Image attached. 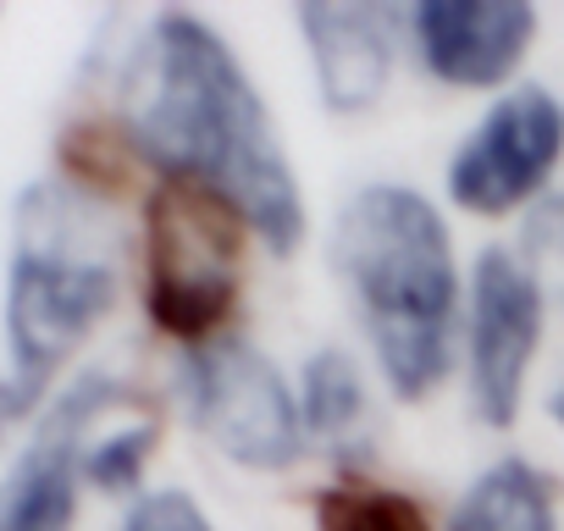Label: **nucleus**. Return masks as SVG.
Segmentation results:
<instances>
[{
	"label": "nucleus",
	"mask_w": 564,
	"mask_h": 531,
	"mask_svg": "<svg viewBox=\"0 0 564 531\" xmlns=\"http://www.w3.org/2000/svg\"><path fill=\"white\" fill-rule=\"evenodd\" d=\"M122 133L161 172L227 199L265 249L289 254L305 232V199L271 128L265 100L216 29L194 12H161L122 78Z\"/></svg>",
	"instance_id": "obj_1"
},
{
	"label": "nucleus",
	"mask_w": 564,
	"mask_h": 531,
	"mask_svg": "<svg viewBox=\"0 0 564 531\" xmlns=\"http://www.w3.org/2000/svg\"><path fill=\"white\" fill-rule=\"evenodd\" d=\"M333 266L399 399H426L454 366L459 272L432 199L404 183H366L333 227Z\"/></svg>",
	"instance_id": "obj_2"
},
{
	"label": "nucleus",
	"mask_w": 564,
	"mask_h": 531,
	"mask_svg": "<svg viewBox=\"0 0 564 531\" xmlns=\"http://www.w3.org/2000/svg\"><path fill=\"white\" fill-rule=\"evenodd\" d=\"M117 300V260L100 210L67 183H34L18 205L7 266V371H0V437L51 404L56 371L106 322Z\"/></svg>",
	"instance_id": "obj_3"
},
{
	"label": "nucleus",
	"mask_w": 564,
	"mask_h": 531,
	"mask_svg": "<svg viewBox=\"0 0 564 531\" xmlns=\"http://www.w3.org/2000/svg\"><path fill=\"white\" fill-rule=\"evenodd\" d=\"M238 254H243V216L194 188L161 183L144 210V272H150V316L161 333L210 344L238 300Z\"/></svg>",
	"instance_id": "obj_4"
},
{
	"label": "nucleus",
	"mask_w": 564,
	"mask_h": 531,
	"mask_svg": "<svg viewBox=\"0 0 564 531\" xmlns=\"http://www.w3.org/2000/svg\"><path fill=\"white\" fill-rule=\"evenodd\" d=\"M183 404L188 421L249 470H282L311 443L300 393L282 382V371L260 349L227 333L183 355Z\"/></svg>",
	"instance_id": "obj_5"
},
{
	"label": "nucleus",
	"mask_w": 564,
	"mask_h": 531,
	"mask_svg": "<svg viewBox=\"0 0 564 531\" xmlns=\"http://www.w3.org/2000/svg\"><path fill=\"white\" fill-rule=\"evenodd\" d=\"M128 404L133 393L111 382L106 371H89L73 388H62L40 410L12 470L0 476V531H73L89 432L111 410H128Z\"/></svg>",
	"instance_id": "obj_6"
},
{
	"label": "nucleus",
	"mask_w": 564,
	"mask_h": 531,
	"mask_svg": "<svg viewBox=\"0 0 564 531\" xmlns=\"http://www.w3.org/2000/svg\"><path fill=\"white\" fill-rule=\"evenodd\" d=\"M564 155V106L542 84L509 89L454 150L448 194L476 216H503L525 205Z\"/></svg>",
	"instance_id": "obj_7"
},
{
	"label": "nucleus",
	"mask_w": 564,
	"mask_h": 531,
	"mask_svg": "<svg viewBox=\"0 0 564 531\" xmlns=\"http://www.w3.org/2000/svg\"><path fill=\"white\" fill-rule=\"evenodd\" d=\"M536 338H542V283H536V272L509 249H487L470 272V327H465L470 404L487 426L514 421Z\"/></svg>",
	"instance_id": "obj_8"
},
{
	"label": "nucleus",
	"mask_w": 564,
	"mask_h": 531,
	"mask_svg": "<svg viewBox=\"0 0 564 531\" xmlns=\"http://www.w3.org/2000/svg\"><path fill=\"white\" fill-rule=\"evenodd\" d=\"M421 67L454 89L503 84L536 34V7L525 0H426L410 12Z\"/></svg>",
	"instance_id": "obj_9"
},
{
	"label": "nucleus",
	"mask_w": 564,
	"mask_h": 531,
	"mask_svg": "<svg viewBox=\"0 0 564 531\" xmlns=\"http://www.w3.org/2000/svg\"><path fill=\"white\" fill-rule=\"evenodd\" d=\"M327 111H371L393 78V7L371 0H311L294 12Z\"/></svg>",
	"instance_id": "obj_10"
},
{
	"label": "nucleus",
	"mask_w": 564,
	"mask_h": 531,
	"mask_svg": "<svg viewBox=\"0 0 564 531\" xmlns=\"http://www.w3.org/2000/svg\"><path fill=\"white\" fill-rule=\"evenodd\" d=\"M448 531H558L553 487L525 459L487 465L448 514Z\"/></svg>",
	"instance_id": "obj_11"
},
{
	"label": "nucleus",
	"mask_w": 564,
	"mask_h": 531,
	"mask_svg": "<svg viewBox=\"0 0 564 531\" xmlns=\"http://www.w3.org/2000/svg\"><path fill=\"white\" fill-rule=\"evenodd\" d=\"M300 415H305V437L327 443L338 459L366 448V426H371L366 382H360V371L344 349H316L311 355L305 382H300Z\"/></svg>",
	"instance_id": "obj_12"
},
{
	"label": "nucleus",
	"mask_w": 564,
	"mask_h": 531,
	"mask_svg": "<svg viewBox=\"0 0 564 531\" xmlns=\"http://www.w3.org/2000/svg\"><path fill=\"white\" fill-rule=\"evenodd\" d=\"M322 531H432V525H426L415 498L344 481L322 498Z\"/></svg>",
	"instance_id": "obj_13"
},
{
	"label": "nucleus",
	"mask_w": 564,
	"mask_h": 531,
	"mask_svg": "<svg viewBox=\"0 0 564 531\" xmlns=\"http://www.w3.org/2000/svg\"><path fill=\"white\" fill-rule=\"evenodd\" d=\"M155 448V421H139V426H117V432H89V448H84V481L100 487V492H128L144 470Z\"/></svg>",
	"instance_id": "obj_14"
},
{
	"label": "nucleus",
	"mask_w": 564,
	"mask_h": 531,
	"mask_svg": "<svg viewBox=\"0 0 564 531\" xmlns=\"http://www.w3.org/2000/svg\"><path fill=\"white\" fill-rule=\"evenodd\" d=\"M122 531H216V525H210V514L183 487H161V492H144L128 509Z\"/></svg>",
	"instance_id": "obj_15"
},
{
	"label": "nucleus",
	"mask_w": 564,
	"mask_h": 531,
	"mask_svg": "<svg viewBox=\"0 0 564 531\" xmlns=\"http://www.w3.org/2000/svg\"><path fill=\"white\" fill-rule=\"evenodd\" d=\"M547 410H553V421L564 426V382H558V393H553V404H547Z\"/></svg>",
	"instance_id": "obj_16"
}]
</instances>
